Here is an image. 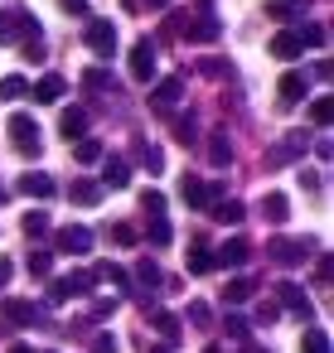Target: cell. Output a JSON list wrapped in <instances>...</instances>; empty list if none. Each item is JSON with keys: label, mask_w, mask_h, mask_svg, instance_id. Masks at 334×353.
<instances>
[{"label": "cell", "mask_w": 334, "mask_h": 353, "mask_svg": "<svg viewBox=\"0 0 334 353\" xmlns=\"http://www.w3.org/2000/svg\"><path fill=\"white\" fill-rule=\"evenodd\" d=\"M102 199H107V189H102L97 179H88V174H78V179L68 184V203H73V208H97Z\"/></svg>", "instance_id": "obj_10"}, {"label": "cell", "mask_w": 334, "mask_h": 353, "mask_svg": "<svg viewBox=\"0 0 334 353\" xmlns=\"http://www.w3.org/2000/svg\"><path fill=\"white\" fill-rule=\"evenodd\" d=\"M141 208L160 218V213H165V194H160V189H150V194H141Z\"/></svg>", "instance_id": "obj_46"}, {"label": "cell", "mask_w": 334, "mask_h": 353, "mask_svg": "<svg viewBox=\"0 0 334 353\" xmlns=\"http://www.w3.org/2000/svg\"><path fill=\"white\" fill-rule=\"evenodd\" d=\"M295 39H300V44H310V49H324V44H329L324 25H300V30H295Z\"/></svg>", "instance_id": "obj_33"}, {"label": "cell", "mask_w": 334, "mask_h": 353, "mask_svg": "<svg viewBox=\"0 0 334 353\" xmlns=\"http://www.w3.org/2000/svg\"><path fill=\"white\" fill-rule=\"evenodd\" d=\"M266 15H271V20H295V15H300V0H271Z\"/></svg>", "instance_id": "obj_38"}, {"label": "cell", "mask_w": 334, "mask_h": 353, "mask_svg": "<svg viewBox=\"0 0 334 353\" xmlns=\"http://www.w3.org/2000/svg\"><path fill=\"white\" fill-rule=\"evenodd\" d=\"M300 353H329V334H324V329H310V334L300 339Z\"/></svg>", "instance_id": "obj_37"}, {"label": "cell", "mask_w": 334, "mask_h": 353, "mask_svg": "<svg viewBox=\"0 0 334 353\" xmlns=\"http://www.w3.org/2000/svg\"><path fill=\"white\" fill-rule=\"evenodd\" d=\"M10 276H15V266H10L6 256H0V290H6V285H10Z\"/></svg>", "instance_id": "obj_54"}, {"label": "cell", "mask_w": 334, "mask_h": 353, "mask_svg": "<svg viewBox=\"0 0 334 353\" xmlns=\"http://www.w3.org/2000/svg\"><path fill=\"white\" fill-rule=\"evenodd\" d=\"M276 300H281L286 310H295V314H305V319H310V295H305V285L281 281V285H276Z\"/></svg>", "instance_id": "obj_17"}, {"label": "cell", "mask_w": 334, "mask_h": 353, "mask_svg": "<svg viewBox=\"0 0 334 353\" xmlns=\"http://www.w3.org/2000/svg\"><path fill=\"white\" fill-rule=\"evenodd\" d=\"M329 78H334V68H329V63L320 59V63H315V83H329Z\"/></svg>", "instance_id": "obj_52"}, {"label": "cell", "mask_w": 334, "mask_h": 353, "mask_svg": "<svg viewBox=\"0 0 334 353\" xmlns=\"http://www.w3.org/2000/svg\"><path fill=\"white\" fill-rule=\"evenodd\" d=\"M204 353H223V348H218V343H208V348H204Z\"/></svg>", "instance_id": "obj_59"}, {"label": "cell", "mask_w": 334, "mask_h": 353, "mask_svg": "<svg viewBox=\"0 0 334 353\" xmlns=\"http://www.w3.org/2000/svg\"><path fill=\"white\" fill-rule=\"evenodd\" d=\"M6 131H10V141H15V150H20V155H39V150H44V145H39V141H44V131H39V121H35L30 112H15V117L6 121Z\"/></svg>", "instance_id": "obj_1"}, {"label": "cell", "mask_w": 334, "mask_h": 353, "mask_svg": "<svg viewBox=\"0 0 334 353\" xmlns=\"http://www.w3.org/2000/svg\"><path fill=\"white\" fill-rule=\"evenodd\" d=\"M208 160H213V170H228V165H233V141H228V131H213V136H208Z\"/></svg>", "instance_id": "obj_22"}, {"label": "cell", "mask_w": 334, "mask_h": 353, "mask_svg": "<svg viewBox=\"0 0 334 353\" xmlns=\"http://www.w3.org/2000/svg\"><path fill=\"white\" fill-rule=\"evenodd\" d=\"M310 145H315V155H320V165H324V160L334 155V145H329V141H310Z\"/></svg>", "instance_id": "obj_53"}, {"label": "cell", "mask_w": 334, "mask_h": 353, "mask_svg": "<svg viewBox=\"0 0 334 353\" xmlns=\"http://www.w3.org/2000/svg\"><path fill=\"white\" fill-rule=\"evenodd\" d=\"M189 324H194V329H208V324H213V314H208V305H204V300H194V305H189Z\"/></svg>", "instance_id": "obj_43"}, {"label": "cell", "mask_w": 334, "mask_h": 353, "mask_svg": "<svg viewBox=\"0 0 334 353\" xmlns=\"http://www.w3.org/2000/svg\"><path fill=\"white\" fill-rule=\"evenodd\" d=\"M141 6H150V10H170L175 0H141Z\"/></svg>", "instance_id": "obj_55"}, {"label": "cell", "mask_w": 334, "mask_h": 353, "mask_svg": "<svg viewBox=\"0 0 334 353\" xmlns=\"http://www.w3.org/2000/svg\"><path fill=\"white\" fill-rule=\"evenodd\" d=\"M300 184H305V189H320L324 179H320V170H300Z\"/></svg>", "instance_id": "obj_49"}, {"label": "cell", "mask_w": 334, "mask_h": 353, "mask_svg": "<svg viewBox=\"0 0 334 353\" xmlns=\"http://www.w3.org/2000/svg\"><path fill=\"white\" fill-rule=\"evenodd\" d=\"M20 223H25V237H44L49 232V213H39V208H30Z\"/></svg>", "instance_id": "obj_35"}, {"label": "cell", "mask_w": 334, "mask_h": 353, "mask_svg": "<svg viewBox=\"0 0 334 353\" xmlns=\"http://www.w3.org/2000/svg\"><path fill=\"white\" fill-rule=\"evenodd\" d=\"M6 203H10V189H6V184H0V208H6Z\"/></svg>", "instance_id": "obj_56"}, {"label": "cell", "mask_w": 334, "mask_h": 353, "mask_svg": "<svg viewBox=\"0 0 334 353\" xmlns=\"http://www.w3.org/2000/svg\"><path fill=\"white\" fill-rule=\"evenodd\" d=\"M88 353H117V339H112V334H97V339H92V348H88Z\"/></svg>", "instance_id": "obj_48"}, {"label": "cell", "mask_w": 334, "mask_h": 353, "mask_svg": "<svg viewBox=\"0 0 334 353\" xmlns=\"http://www.w3.org/2000/svg\"><path fill=\"white\" fill-rule=\"evenodd\" d=\"M88 88H102V92H117V83L107 78V68H88Z\"/></svg>", "instance_id": "obj_45"}, {"label": "cell", "mask_w": 334, "mask_h": 353, "mask_svg": "<svg viewBox=\"0 0 334 353\" xmlns=\"http://www.w3.org/2000/svg\"><path fill=\"white\" fill-rule=\"evenodd\" d=\"M59 252H68V256H88V252H92V232L78 228V223L63 228V232H59Z\"/></svg>", "instance_id": "obj_14"}, {"label": "cell", "mask_w": 334, "mask_h": 353, "mask_svg": "<svg viewBox=\"0 0 334 353\" xmlns=\"http://www.w3.org/2000/svg\"><path fill=\"white\" fill-rule=\"evenodd\" d=\"M155 63H160V54H155V44H150V39H136V44H131V59H126V68H131V78H136V83H155V73H160Z\"/></svg>", "instance_id": "obj_6"}, {"label": "cell", "mask_w": 334, "mask_h": 353, "mask_svg": "<svg viewBox=\"0 0 334 353\" xmlns=\"http://www.w3.org/2000/svg\"><path fill=\"white\" fill-rule=\"evenodd\" d=\"M136 285H141L136 295H150V290L160 285V266H155V261H136Z\"/></svg>", "instance_id": "obj_26"}, {"label": "cell", "mask_w": 334, "mask_h": 353, "mask_svg": "<svg viewBox=\"0 0 334 353\" xmlns=\"http://www.w3.org/2000/svg\"><path fill=\"white\" fill-rule=\"evenodd\" d=\"M15 189H20L25 199H54V179H49L44 170H25V174L15 179Z\"/></svg>", "instance_id": "obj_12"}, {"label": "cell", "mask_w": 334, "mask_h": 353, "mask_svg": "<svg viewBox=\"0 0 334 353\" xmlns=\"http://www.w3.org/2000/svg\"><path fill=\"white\" fill-rule=\"evenodd\" d=\"M310 252H315L310 237H271V242H266V256H271L276 266H300Z\"/></svg>", "instance_id": "obj_5"}, {"label": "cell", "mask_w": 334, "mask_h": 353, "mask_svg": "<svg viewBox=\"0 0 334 353\" xmlns=\"http://www.w3.org/2000/svg\"><path fill=\"white\" fill-rule=\"evenodd\" d=\"M305 92H310V83H305V73H286L281 78V102H305Z\"/></svg>", "instance_id": "obj_23"}, {"label": "cell", "mask_w": 334, "mask_h": 353, "mask_svg": "<svg viewBox=\"0 0 334 353\" xmlns=\"http://www.w3.org/2000/svg\"><path fill=\"white\" fill-rule=\"evenodd\" d=\"M262 218H266V223H286V218H291V199H286L281 189L262 194Z\"/></svg>", "instance_id": "obj_18"}, {"label": "cell", "mask_w": 334, "mask_h": 353, "mask_svg": "<svg viewBox=\"0 0 334 353\" xmlns=\"http://www.w3.org/2000/svg\"><path fill=\"white\" fill-rule=\"evenodd\" d=\"M208 6H213V0H199V10H204V15H208Z\"/></svg>", "instance_id": "obj_58"}, {"label": "cell", "mask_w": 334, "mask_h": 353, "mask_svg": "<svg viewBox=\"0 0 334 353\" xmlns=\"http://www.w3.org/2000/svg\"><path fill=\"white\" fill-rule=\"evenodd\" d=\"M276 319H281V305H266V300H262V305H257V324H276Z\"/></svg>", "instance_id": "obj_47"}, {"label": "cell", "mask_w": 334, "mask_h": 353, "mask_svg": "<svg viewBox=\"0 0 334 353\" xmlns=\"http://www.w3.org/2000/svg\"><path fill=\"white\" fill-rule=\"evenodd\" d=\"M150 324H155V334H165L170 343L179 339V319H175L170 310H150Z\"/></svg>", "instance_id": "obj_29"}, {"label": "cell", "mask_w": 334, "mask_h": 353, "mask_svg": "<svg viewBox=\"0 0 334 353\" xmlns=\"http://www.w3.org/2000/svg\"><path fill=\"white\" fill-rule=\"evenodd\" d=\"M247 256H252V242L247 237H228L218 252H213V261H223L228 271H237V266H247Z\"/></svg>", "instance_id": "obj_13"}, {"label": "cell", "mask_w": 334, "mask_h": 353, "mask_svg": "<svg viewBox=\"0 0 334 353\" xmlns=\"http://www.w3.org/2000/svg\"><path fill=\"white\" fill-rule=\"evenodd\" d=\"M136 145H141V150H136V155H141V165H146L150 174H165V150H160V145H150V141H136Z\"/></svg>", "instance_id": "obj_25"}, {"label": "cell", "mask_w": 334, "mask_h": 353, "mask_svg": "<svg viewBox=\"0 0 334 353\" xmlns=\"http://www.w3.org/2000/svg\"><path fill=\"white\" fill-rule=\"evenodd\" d=\"M0 97H6V102H20V97H30V83H25L20 73H10V78H0Z\"/></svg>", "instance_id": "obj_31"}, {"label": "cell", "mask_w": 334, "mask_h": 353, "mask_svg": "<svg viewBox=\"0 0 334 353\" xmlns=\"http://www.w3.org/2000/svg\"><path fill=\"white\" fill-rule=\"evenodd\" d=\"M10 353H35V348H30V343H15V348H10Z\"/></svg>", "instance_id": "obj_57"}, {"label": "cell", "mask_w": 334, "mask_h": 353, "mask_svg": "<svg viewBox=\"0 0 334 353\" xmlns=\"http://www.w3.org/2000/svg\"><path fill=\"white\" fill-rule=\"evenodd\" d=\"M184 266H189V276H208V271H213V252H208V247H194Z\"/></svg>", "instance_id": "obj_32"}, {"label": "cell", "mask_w": 334, "mask_h": 353, "mask_svg": "<svg viewBox=\"0 0 334 353\" xmlns=\"http://www.w3.org/2000/svg\"><path fill=\"white\" fill-rule=\"evenodd\" d=\"M102 189H126L131 184V165L121 160V155H102V179H97Z\"/></svg>", "instance_id": "obj_11"}, {"label": "cell", "mask_w": 334, "mask_h": 353, "mask_svg": "<svg viewBox=\"0 0 334 353\" xmlns=\"http://www.w3.org/2000/svg\"><path fill=\"white\" fill-rule=\"evenodd\" d=\"M0 319L15 324V329H39V324H49L44 305H35V300H0Z\"/></svg>", "instance_id": "obj_3"}, {"label": "cell", "mask_w": 334, "mask_h": 353, "mask_svg": "<svg viewBox=\"0 0 334 353\" xmlns=\"http://www.w3.org/2000/svg\"><path fill=\"white\" fill-rule=\"evenodd\" d=\"M73 155H78V165H97L102 160V141L83 136V141H73Z\"/></svg>", "instance_id": "obj_28"}, {"label": "cell", "mask_w": 334, "mask_h": 353, "mask_svg": "<svg viewBox=\"0 0 334 353\" xmlns=\"http://www.w3.org/2000/svg\"><path fill=\"white\" fill-rule=\"evenodd\" d=\"M63 281H68V295H88V290L97 285V271H92V266H78V271L63 276Z\"/></svg>", "instance_id": "obj_27"}, {"label": "cell", "mask_w": 334, "mask_h": 353, "mask_svg": "<svg viewBox=\"0 0 334 353\" xmlns=\"http://www.w3.org/2000/svg\"><path fill=\"white\" fill-rule=\"evenodd\" d=\"M44 54H49V49H44V39H39V34H30V39H25V59H30V63H44Z\"/></svg>", "instance_id": "obj_44"}, {"label": "cell", "mask_w": 334, "mask_h": 353, "mask_svg": "<svg viewBox=\"0 0 334 353\" xmlns=\"http://www.w3.org/2000/svg\"><path fill=\"white\" fill-rule=\"evenodd\" d=\"M25 30L39 34V20L30 15V6H10V10H0V44H15Z\"/></svg>", "instance_id": "obj_7"}, {"label": "cell", "mask_w": 334, "mask_h": 353, "mask_svg": "<svg viewBox=\"0 0 334 353\" xmlns=\"http://www.w3.org/2000/svg\"><path fill=\"white\" fill-rule=\"evenodd\" d=\"M25 271H30L35 281H54V256H49V252H30V256H25Z\"/></svg>", "instance_id": "obj_24"}, {"label": "cell", "mask_w": 334, "mask_h": 353, "mask_svg": "<svg viewBox=\"0 0 334 353\" xmlns=\"http://www.w3.org/2000/svg\"><path fill=\"white\" fill-rule=\"evenodd\" d=\"M83 44L97 54V59H112L117 54V30H112V20H88V30H83Z\"/></svg>", "instance_id": "obj_8"}, {"label": "cell", "mask_w": 334, "mask_h": 353, "mask_svg": "<svg viewBox=\"0 0 334 353\" xmlns=\"http://www.w3.org/2000/svg\"><path fill=\"white\" fill-rule=\"evenodd\" d=\"M59 131H63L68 141H83V136H88V112H83V107H68V112L59 117Z\"/></svg>", "instance_id": "obj_21"}, {"label": "cell", "mask_w": 334, "mask_h": 353, "mask_svg": "<svg viewBox=\"0 0 334 353\" xmlns=\"http://www.w3.org/2000/svg\"><path fill=\"white\" fill-rule=\"evenodd\" d=\"M194 68H199V73H204V78H223V73H228V68H233V63H228V59H199V63H194Z\"/></svg>", "instance_id": "obj_41"}, {"label": "cell", "mask_w": 334, "mask_h": 353, "mask_svg": "<svg viewBox=\"0 0 334 353\" xmlns=\"http://www.w3.org/2000/svg\"><path fill=\"white\" fill-rule=\"evenodd\" d=\"M223 189H228V184H218V179H199V174H184V179H179V199H184L189 208H213V203L223 199Z\"/></svg>", "instance_id": "obj_2"}, {"label": "cell", "mask_w": 334, "mask_h": 353, "mask_svg": "<svg viewBox=\"0 0 334 353\" xmlns=\"http://www.w3.org/2000/svg\"><path fill=\"white\" fill-rule=\"evenodd\" d=\"M257 295V276H237V281H228V290H223V300H228V310H237V305H247Z\"/></svg>", "instance_id": "obj_19"}, {"label": "cell", "mask_w": 334, "mask_h": 353, "mask_svg": "<svg viewBox=\"0 0 334 353\" xmlns=\"http://www.w3.org/2000/svg\"><path fill=\"white\" fill-rule=\"evenodd\" d=\"M184 34H189L194 44H213L223 30H218V20H213V15H199V20H189V25H184Z\"/></svg>", "instance_id": "obj_20"}, {"label": "cell", "mask_w": 334, "mask_h": 353, "mask_svg": "<svg viewBox=\"0 0 334 353\" xmlns=\"http://www.w3.org/2000/svg\"><path fill=\"white\" fill-rule=\"evenodd\" d=\"M179 97H184V78H179V73H175V78H160V83L150 88V112H175Z\"/></svg>", "instance_id": "obj_9"}, {"label": "cell", "mask_w": 334, "mask_h": 353, "mask_svg": "<svg viewBox=\"0 0 334 353\" xmlns=\"http://www.w3.org/2000/svg\"><path fill=\"white\" fill-rule=\"evenodd\" d=\"M175 141L194 145V141H199V121H194V117H179V121H175Z\"/></svg>", "instance_id": "obj_39"}, {"label": "cell", "mask_w": 334, "mask_h": 353, "mask_svg": "<svg viewBox=\"0 0 334 353\" xmlns=\"http://www.w3.org/2000/svg\"><path fill=\"white\" fill-rule=\"evenodd\" d=\"M305 54V44L295 39V30H281V34H271V59H281V63H295Z\"/></svg>", "instance_id": "obj_15"}, {"label": "cell", "mask_w": 334, "mask_h": 353, "mask_svg": "<svg viewBox=\"0 0 334 353\" xmlns=\"http://www.w3.org/2000/svg\"><path fill=\"white\" fill-rule=\"evenodd\" d=\"M213 218H218V223H242V203H237V199H218V203H213Z\"/></svg>", "instance_id": "obj_34"}, {"label": "cell", "mask_w": 334, "mask_h": 353, "mask_svg": "<svg viewBox=\"0 0 334 353\" xmlns=\"http://www.w3.org/2000/svg\"><path fill=\"white\" fill-rule=\"evenodd\" d=\"M305 145H310V136L305 131H291V136H281L271 150H266V170H281V165H295V160H305Z\"/></svg>", "instance_id": "obj_4"}, {"label": "cell", "mask_w": 334, "mask_h": 353, "mask_svg": "<svg viewBox=\"0 0 334 353\" xmlns=\"http://www.w3.org/2000/svg\"><path fill=\"white\" fill-rule=\"evenodd\" d=\"M223 334H228V339H237V343H242V339H247V334H252V324H247V319H242V314H237V310H223Z\"/></svg>", "instance_id": "obj_30"}, {"label": "cell", "mask_w": 334, "mask_h": 353, "mask_svg": "<svg viewBox=\"0 0 334 353\" xmlns=\"http://www.w3.org/2000/svg\"><path fill=\"white\" fill-rule=\"evenodd\" d=\"M310 121H315V126H329V121H334V102H329V97H315V102H310Z\"/></svg>", "instance_id": "obj_36"}, {"label": "cell", "mask_w": 334, "mask_h": 353, "mask_svg": "<svg viewBox=\"0 0 334 353\" xmlns=\"http://www.w3.org/2000/svg\"><path fill=\"white\" fill-rule=\"evenodd\" d=\"M112 310H117V300H97V305H92V319H107Z\"/></svg>", "instance_id": "obj_50"}, {"label": "cell", "mask_w": 334, "mask_h": 353, "mask_svg": "<svg viewBox=\"0 0 334 353\" xmlns=\"http://www.w3.org/2000/svg\"><path fill=\"white\" fill-rule=\"evenodd\" d=\"M146 232H150V247H165V242H170V237H175V232H170V223H165V218H150V228H146Z\"/></svg>", "instance_id": "obj_42"}, {"label": "cell", "mask_w": 334, "mask_h": 353, "mask_svg": "<svg viewBox=\"0 0 334 353\" xmlns=\"http://www.w3.org/2000/svg\"><path fill=\"white\" fill-rule=\"evenodd\" d=\"M59 6H63L68 15H88V0H59Z\"/></svg>", "instance_id": "obj_51"}, {"label": "cell", "mask_w": 334, "mask_h": 353, "mask_svg": "<svg viewBox=\"0 0 334 353\" xmlns=\"http://www.w3.org/2000/svg\"><path fill=\"white\" fill-rule=\"evenodd\" d=\"M112 242H117V247H136V242H141V232H136L131 223H112Z\"/></svg>", "instance_id": "obj_40"}, {"label": "cell", "mask_w": 334, "mask_h": 353, "mask_svg": "<svg viewBox=\"0 0 334 353\" xmlns=\"http://www.w3.org/2000/svg\"><path fill=\"white\" fill-rule=\"evenodd\" d=\"M63 92H68V78H63V73H44V78L30 88V97H35V102H59Z\"/></svg>", "instance_id": "obj_16"}]
</instances>
